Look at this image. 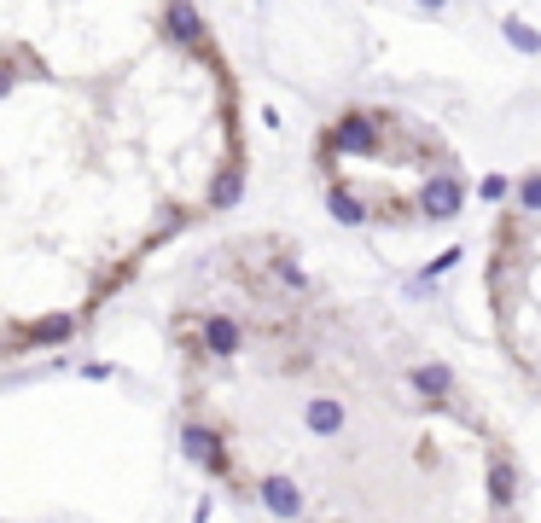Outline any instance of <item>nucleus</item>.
I'll return each mask as SVG.
<instances>
[{
  "instance_id": "obj_8",
  "label": "nucleus",
  "mask_w": 541,
  "mask_h": 523,
  "mask_svg": "<svg viewBox=\"0 0 541 523\" xmlns=\"http://www.w3.org/2000/svg\"><path fill=\"white\" fill-rule=\"evenodd\" d=\"M518 210H541V174H536V181H524V186H518Z\"/></svg>"
},
{
  "instance_id": "obj_2",
  "label": "nucleus",
  "mask_w": 541,
  "mask_h": 523,
  "mask_svg": "<svg viewBox=\"0 0 541 523\" xmlns=\"http://www.w3.org/2000/svg\"><path fill=\"white\" fill-rule=\"evenodd\" d=\"M181 448L193 454L204 471H216V477H228V471H233V454L221 448V436L210 431V424H186V431H181Z\"/></svg>"
},
{
  "instance_id": "obj_4",
  "label": "nucleus",
  "mask_w": 541,
  "mask_h": 523,
  "mask_svg": "<svg viewBox=\"0 0 541 523\" xmlns=\"http://www.w3.org/2000/svg\"><path fill=\"white\" fill-rule=\"evenodd\" d=\"M425 215H437V221H449V215H460V181H431L425 186Z\"/></svg>"
},
{
  "instance_id": "obj_3",
  "label": "nucleus",
  "mask_w": 541,
  "mask_h": 523,
  "mask_svg": "<svg viewBox=\"0 0 541 523\" xmlns=\"http://www.w3.org/2000/svg\"><path fill=\"white\" fill-rule=\"evenodd\" d=\"M257 500H262L274 518H303V488H297L292 477H262V483H257Z\"/></svg>"
},
{
  "instance_id": "obj_1",
  "label": "nucleus",
  "mask_w": 541,
  "mask_h": 523,
  "mask_svg": "<svg viewBox=\"0 0 541 523\" xmlns=\"http://www.w3.org/2000/svg\"><path fill=\"white\" fill-rule=\"evenodd\" d=\"M198 349L210 361H233L239 349H245V326L228 320V314H204V320H198Z\"/></svg>"
},
{
  "instance_id": "obj_7",
  "label": "nucleus",
  "mask_w": 541,
  "mask_h": 523,
  "mask_svg": "<svg viewBox=\"0 0 541 523\" xmlns=\"http://www.w3.org/2000/svg\"><path fill=\"white\" fill-rule=\"evenodd\" d=\"M413 384H419L425 395H442V390L454 384V378H449V367H419V372H413Z\"/></svg>"
},
{
  "instance_id": "obj_9",
  "label": "nucleus",
  "mask_w": 541,
  "mask_h": 523,
  "mask_svg": "<svg viewBox=\"0 0 541 523\" xmlns=\"http://www.w3.org/2000/svg\"><path fill=\"white\" fill-rule=\"evenodd\" d=\"M6 82H12V76H6V70H0V93H6Z\"/></svg>"
},
{
  "instance_id": "obj_6",
  "label": "nucleus",
  "mask_w": 541,
  "mask_h": 523,
  "mask_svg": "<svg viewBox=\"0 0 541 523\" xmlns=\"http://www.w3.org/2000/svg\"><path fill=\"white\" fill-rule=\"evenodd\" d=\"M489 500L513 506V459H489Z\"/></svg>"
},
{
  "instance_id": "obj_5",
  "label": "nucleus",
  "mask_w": 541,
  "mask_h": 523,
  "mask_svg": "<svg viewBox=\"0 0 541 523\" xmlns=\"http://www.w3.org/2000/svg\"><path fill=\"white\" fill-rule=\"evenodd\" d=\"M309 431H321V436L344 431V402H332V395H321V402H309Z\"/></svg>"
}]
</instances>
